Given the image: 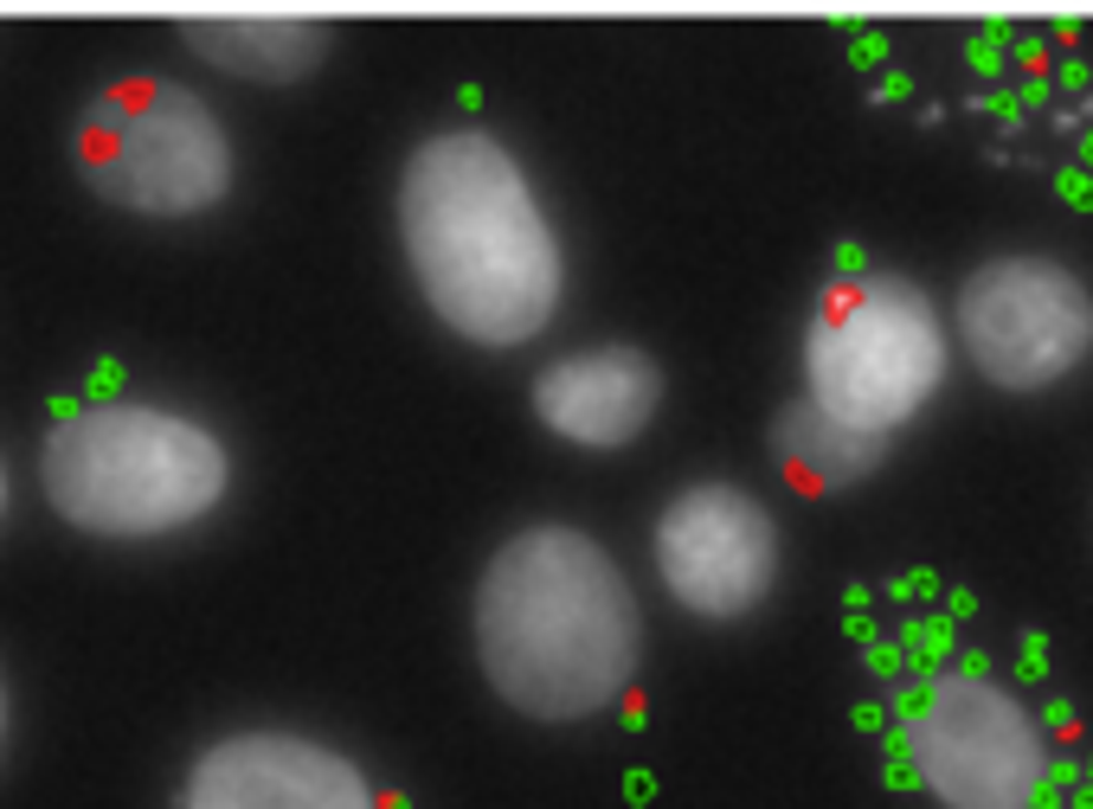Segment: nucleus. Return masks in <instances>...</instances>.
<instances>
[{
    "label": "nucleus",
    "instance_id": "nucleus-25",
    "mask_svg": "<svg viewBox=\"0 0 1093 809\" xmlns=\"http://www.w3.org/2000/svg\"><path fill=\"white\" fill-rule=\"evenodd\" d=\"M1081 174H1093V129H1081V161H1074Z\"/></svg>",
    "mask_w": 1093,
    "mask_h": 809
},
{
    "label": "nucleus",
    "instance_id": "nucleus-19",
    "mask_svg": "<svg viewBox=\"0 0 1093 809\" xmlns=\"http://www.w3.org/2000/svg\"><path fill=\"white\" fill-rule=\"evenodd\" d=\"M7 733H13V694H7V668H0V752H7Z\"/></svg>",
    "mask_w": 1093,
    "mask_h": 809
},
{
    "label": "nucleus",
    "instance_id": "nucleus-15",
    "mask_svg": "<svg viewBox=\"0 0 1093 809\" xmlns=\"http://www.w3.org/2000/svg\"><path fill=\"white\" fill-rule=\"evenodd\" d=\"M1056 193L1074 206V213H1093V174H1081V168H1061L1056 174Z\"/></svg>",
    "mask_w": 1093,
    "mask_h": 809
},
{
    "label": "nucleus",
    "instance_id": "nucleus-7",
    "mask_svg": "<svg viewBox=\"0 0 1093 809\" xmlns=\"http://www.w3.org/2000/svg\"><path fill=\"white\" fill-rule=\"evenodd\" d=\"M958 341L997 392H1049L1093 354V290L1056 258H990L958 290Z\"/></svg>",
    "mask_w": 1093,
    "mask_h": 809
},
{
    "label": "nucleus",
    "instance_id": "nucleus-16",
    "mask_svg": "<svg viewBox=\"0 0 1093 809\" xmlns=\"http://www.w3.org/2000/svg\"><path fill=\"white\" fill-rule=\"evenodd\" d=\"M1017 675H1022V681H1042V675H1049V643H1042V629H1029V636H1022Z\"/></svg>",
    "mask_w": 1093,
    "mask_h": 809
},
{
    "label": "nucleus",
    "instance_id": "nucleus-21",
    "mask_svg": "<svg viewBox=\"0 0 1093 809\" xmlns=\"http://www.w3.org/2000/svg\"><path fill=\"white\" fill-rule=\"evenodd\" d=\"M868 662L881 668V675H894V668H901V649H894V643H875V656H868Z\"/></svg>",
    "mask_w": 1093,
    "mask_h": 809
},
{
    "label": "nucleus",
    "instance_id": "nucleus-23",
    "mask_svg": "<svg viewBox=\"0 0 1093 809\" xmlns=\"http://www.w3.org/2000/svg\"><path fill=\"white\" fill-rule=\"evenodd\" d=\"M1081 84H1087V65H1081V58H1068V65H1061V90H1081Z\"/></svg>",
    "mask_w": 1093,
    "mask_h": 809
},
{
    "label": "nucleus",
    "instance_id": "nucleus-6",
    "mask_svg": "<svg viewBox=\"0 0 1093 809\" xmlns=\"http://www.w3.org/2000/svg\"><path fill=\"white\" fill-rule=\"evenodd\" d=\"M945 809H1036L1049 784V738L1010 688L990 675L933 668L920 713L888 733Z\"/></svg>",
    "mask_w": 1093,
    "mask_h": 809
},
{
    "label": "nucleus",
    "instance_id": "nucleus-18",
    "mask_svg": "<svg viewBox=\"0 0 1093 809\" xmlns=\"http://www.w3.org/2000/svg\"><path fill=\"white\" fill-rule=\"evenodd\" d=\"M1036 104H1049V84H1042V77H1022L1017 84V110H1036Z\"/></svg>",
    "mask_w": 1093,
    "mask_h": 809
},
{
    "label": "nucleus",
    "instance_id": "nucleus-4",
    "mask_svg": "<svg viewBox=\"0 0 1093 809\" xmlns=\"http://www.w3.org/2000/svg\"><path fill=\"white\" fill-rule=\"evenodd\" d=\"M945 379L933 295L888 270L836 277L804 322V399L849 431L894 438Z\"/></svg>",
    "mask_w": 1093,
    "mask_h": 809
},
{
    "label": "nucleus",
    "instance_id": "nucleus-5",
    "mask_svg": "<svg viewBox=\"0 0 1093 809\" xmlns=\"http://www.w3.org/2000/svg\"><path fill=\"white\" fill-rule=\"evenodd\" d=\"M84 186L136 219H200L238 186V148L213 97L181 77H122L77 116Z\"/></svg>",
    "mask_w": 1093,
    "mask_h": 809
},
{
    "label": "nucleus",
    "instance_id": "nucleus-20",
    "mask_svg": "<svg viewBox=\"0 0 1093 809\" xmlns=\"http://www.w3.org/2000/svg\"><path fill=\"white\" fill-rule=\"evenodd\" d=\"M13 515V470H7V456H0V527Z\"/></svg>",
    "mask_w": 1093,
    "mask_h": 809
},
{
    "label": "nucleus",
    "instance_id": "nucleus-13",
    "mask_svg": "<svg viewBox=\"0 0 1093 809\" xmlns=\"http://www.w3.org/2000/svg\"><path fill=\"white\" fill-rule=\"evenodd\" d=\"M945 649H952V624L945 617H926V624L907 629V662H920L926 675L945 662Z\"/></svg>",
    "mask_w": 1093,
    "mask_h": 809
},
{
    "label": "nucleus",
    "instance_id": "nucleus-9",
    "mask_svg": "<svg viewBox=\"0 0 1093 809\" xmlns=\"http://www.w3.org/2000/svg\"><path fill=\"white\" fill-rule=\"evenodd\" d=\"M181 809H386V797L329 738L251 726L193 758Z\"/></svg>",
    "mask_w": 1093,
    "mask_h": 809
},
{
    "label": "nucleus",
    "instance_id": "nucleus-11",
    "mask_svg": "<svg viewBox=\"0 0 1093 809\" xmlns=\"http://www.w3.org/2000/svg\"><path fill=\"white\" fill-rule=\"evenodd\" d=\"M181 39L200 65L238 84H297L329 58V26L309 13H193Z\"/></svg>",
    "mask_w": 1093,
    "mask_h": 809
},
{
    "label": "nucleus",
    "instance_id": "nucleus-14",
    "mask_svg": "<svg viewBox=\"0 0 1093 809\" xmlns=\"http://www.w3.org/2000/svg\"><path fill=\"white\" fill-rule=\"evenodd\" d=\"M1004 58H1010V33H978L972 39V72L997 77L1004 72Z\"/></svg>",
    "mask_w": 1093,
    "mask_h": 809
},
{
    "label": "nucleus",
    "instance_id": "nucleus-17",
    "mask_svg": "<svg viewBox=\"0 0 1093 809\" xmlns=\"http://www.w3.org/2000/svg\"><path fill=\"white\" fill-rule=\"evenodd\" d=\"M984 110H997V116H1004V122H1010V136L1022 129V110H1017V97H1010V90H997V97H984Z\"/></svg>",
    "mask_w": 1093,
    "mask_h": 809
},
{
    "label": "nucleus",
    "instance_id": "nucleus-8",
    "mask_svg": "<svg viewBox=\"0 0 1093 809\" xmlns=\"http://www.w3.org/2000/svg\"><path fill=\"white\" fill-rule=\"evenodd\" d=\"M650 559L688 617L733 624L779 585V520L740 482H688L650 527Z\"/></svg>",
    "mask_w": 1093,
    "mask_h": 809
},
{
    "label": "nucleus",
    "instance_id": "nucleus-3",
    "mask_svg": "<svg viewBox=\"0 0 1093 809\" xmlns=\"http://www.w3.org/2000/svg\"><path fill=\"white\" fill-rule=\"evenodd\" d=\"M45 508L110 547H149L193 533L226 508V438L154 399H84L39 443Z\"/></svg>",
    "mask_w": 1093,
    "mask_h": 809
},
{
    "label": "nucleus",
    "instance_id": "nucleus-12",
    "mask_svg": "<svg viewBox=\"0 0 1093 809\" xmlns=\"http://www.w3.org/2000/svg\"><path fill=\"white\" fill-rule=\"evenodd\" d=\"M772 456H779V470H785L797 488H811V495H836V488L862 482L868 470L888 456V438L849 431L843 418L817 411L811 399H792L785 411H779V424H772Z\"/></svg>",
    "mask_w": 1093,
    "mask_h": 809
},
{
    "label": "nucleus",
    "instance_id": "nucleus-24",
    "mask_svg": "<svg viewBox=\"0 0 1093 809\" xmlns=\"http://www.w3.org/2000/svg\"><path fill=\"white\" fill-rule=\"evenodd\" d=\"M1049 726H1061V733L1074 726V706H1068V700H1049Z\"/></svg>",
    "mask_w": 1093,
    "mask_h": 809
},
{
    "label": "nucleus",
    "instance_id": "nucleus-10",
    "mask_svg": "<svg viewBox=\"0 0 1093 809\" xmlns=\"http://www.w3.org/2000/svg\"><path fill=\"white\" fill-rule=\"evenodd\" d=\"M663 411V367L637 341H592L534 373V418L572 450H631Z\"/></svg>",
    "mask_w": 1093,
    "mask_h": 809
},
{
    "label": "nucleus",
    "instance_id": "nucleus-22",
    "mask_svg": "<svg viewBox=\"0 0 1093 809\" xmlns=\"http://www.w3.org/2000/svg\"><path fill=\"white\" fill-rule=\"evenodd\" d=\"M958 675H990V656H984V649H965V656H958Z\"/></svg>",
    "mask_w": 1093,
    "mask_h": 809
},
{
    "label": "nucleus",
    "instance_id": "nucleus-1",
    "mask_svg": "<svg viewBox=\"0 0 1093 809\" xmlns=\"http://www.w3.org/2000/svg\"><path fill=\"white\" fill-rule=\"evenodd\" d=\"M399 251L425 309L470 347H528L566 302V245L522 154L490 129H438L399 174Z\"/></svg>",
    "mask_w": 1093,
    "mask_h": 809
},
{
    "label": "nucleus",
    "instance_id": "nucleus-2",
    "mask_svg": "<svg viewBox=\"0 0 1093 809\" xmlns=\"http://www.w3.org/2000/svg\"><path fill=\"white\" fill-rule=\"evenodd\" d=\"M470 643L495 700L522 720L572 726L631 694L643 604L599 533L534 520L490 552L470 597Z\"/></svg>",
    "mask_w": 1093,
    "mask_h": 809
}]
</instances>
